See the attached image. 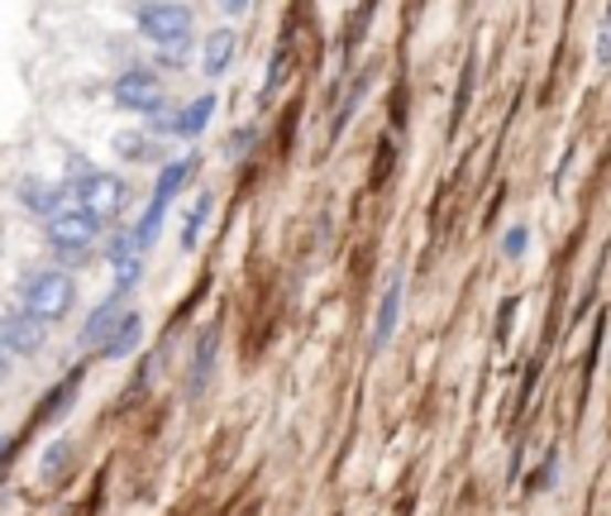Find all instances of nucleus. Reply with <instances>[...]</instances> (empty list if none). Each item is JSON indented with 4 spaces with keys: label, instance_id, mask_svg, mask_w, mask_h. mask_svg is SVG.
I'll list each match as a JSON object with an SVG mask.
<instances>
[{
    "label": "nucleus",
    "instance_id": "obj_1",
    "mask_svg": "<svg viewBox=\"0 0 611 516\" xmlns=\"http://www.w3.org/2000/svg\"><path fill=\"white\" fill-rule=\"evenodd\" d=\"M20 297H24V311H29V315H39V321L49 325V321H63V315L72 311L77 282H72L63 268H43V272H29Z\"/></svg>",
    "mask_w": 611,
    "mask_h": 516
},
{
    "label": "nucleus",
    "instance_id": "obj_2",
    "mask_svg": "<svg viewBox=\"0 0 611 516\" xmlns=\"http://www.w3.org/2000/svg\"><path fill=\"white\" fill-rule=\"evenodd\" d=\"M96 235H100V221L86 206H63L49 221V244L63 258H86V249L96 244Z\"/></svg>",
    "mask_w": 611,
    "mask_h": 516
},
{
    "label": "nucleus",
    "instance_id": "obj_3",
    "mask_svg": "<svg viewBox=\"0 0 611 516\" xmlns=\"http://www.w3.org/2000/svg\"><path fill=\"white\" fill-rule=\"evenodd\" d=\"M139 29L153 43H168V49H178V43L192 34V10L178 6V0H153V6L139 10Z\"/></svg>",
    "mask_w": 611,
    "mask_h": 516
},
{
    "label": "nucleus",
    "instance_id": "obj_4",
    "mask_svg": "<svg viewBox=\"0 0 611 516\" xmlns=\"http://www.w3.org/2000/svg\"><path fill=\"white\" fill-rule=\"evenodd\" d=\"M72 192H77V201L96 215V221L120 215V206H125V182L115 178V172H86V178L72 182Z\"/></svg>",
    "mask_w": 611,
    "mask_h": 516
},
{
    "label": "nucleus",
    "instance_id": "obj_5",
    "mask_svg": "<svg viewBox=\"0 0 611 516\" xmlns=\"http://www.w3.org/2000/svg\"><path fill=\"white\" fill-rule=\"evenodd\" d=\"M115 106L125 110H139V115H153L163 106V86H158L153 72H125V77H115Z\"/></svg>",
    "mask_w": 611,
    "mask_h": 516
},
{
    "label": "nucleus",
    "instance_id": "obj_6",
    "mask_svg": "<svg viewBox=\"0 0 611 516\" xmlns=\"http://www.w3.org/2000/svg\"><path fill=\"white\" fill-rule=\"evenodd\" d=\"M0 350L6 354H39L43 350V321L29 311H6L0 315Z\"/></svg>",
    "mask_w": 611,
    "mask_h": 516
},
{
    "label": "nucleus",
    "instance_id": "obj_7",
    "mask_svg": "<svg viewBox=\"0 0 611 516\" xmlns=\"http://www.w3.org/2000/svg\"><path fill=\"white\" fill-rule=\"evenodd\" d=\"M235 53H239V34H235V29H215V34L206 39V57H201L206 77H221V72L235 63Z\"/></svg>",
    "mask_w": 611,
    "mask_h": 516
},
{
    "label": "nucleus",
    "instance_id": "obj_8",
    "mask_svg": "<svg viewBox=\"0 0 611 516\" xmlns=\"http://www.w3.org/2000/svg\"><path fill=\"white\" fill-rule=\"evenodd\" d=\"M20 201H24V211H34V215H57V206H63V186H53V182H39V178H24L20 182Z\"/></svg>",
    "mask_w": 611,
    "mask_h": 516
},
{
    "label": "nucleus",
    "instance_id": "obj_9",
    "mask_svg": "<svg viewBox=\"0 0 611 516\" xmlns=\"http://www.w3.org/2000/svg\"><path fill=\"white\" fill-rule=\"evenodd\" d=\"M397 315H401V278H392V282H387V297H383V307H377V325H373V354H377V350H387L392 330H397Z\"/></svg>",
    "mask_w": 611,
    "mask_h": 516
},
{
    "label": "nucleus",
    "instance_id": "obj_10",
    "mask_svg": "<svg viewBox=\"0 0 611 516\" xmlns=\"http://www.w3.org/2000/svg\"><path fill=\"white\" fill-rule=\"evenodd\" d=\"M139 335H143V321H139L135 311H129L125 321H120V330H110V340L100 344V358H125L139 344Z\"/></svg>",
    "mask_w": 611,
    "mask_h": 516
},
{
    "label": "nucleus",
    "instance_id": "obj_11",
    "mask_svg": "<svg viewBox=\"0 0 611 516\" xmlns=\"http://www.w3.org/2000/svg\"><path fill=\"white\" fill-rule=\"evenodd\" d=\"M215 344H221V330H206L201 335V344H196V378H192V397H201L206 393V378H211V368H215Z\"/></svg>",
    "mask_w": 611,
    "mask_h": 516
},
{
    "label": "nucleus",
    "instance_id": "obj_12",
    "mask_svg": "<svg viewBox=\"0 0 611 516\" xmlns=\"http://www.w3.org/2000/svg\"><path fill=\"white\" fill-rule=\"evenodd\" d=\"M192 168H196V158H178V163H168V168H163V178H158L153 206H163V211H168L172 192H178V186H182V178H186V172H192Z\"/></svg>",
    "mask_w": 611,
    "mask_h": 516
},
{
    "label": "nucleus",
    "instance_id": "obj_13",
    "mask_svg": "<svg viewBox=\"0 0 611 516\" xmlns=\"http://www.w3.org/2000/svg\"><path fill=\"white\" fill-rule=\"evenodd\" d=\"M211 110H215V96H201L196 106H186L182 115H178V135H186V139H196L201 129H206V120H211Z\"/></svg>",
    "mask_w": 611,
    "mask_h": 516
},
{
    "label": "nucleus",
    "instance_id": "obj_14",
    "mask_svg": "<svg viewBox=\"0 0 611 516\" xmlns=\"http://www.w3.org/2000/svg\"><path fill=\"white\" fill-rule=\"evenodd\" d=\"M206 215H211V196H201V201H196V211L186 215V225H182V244H186V249H192V244H196L201 225H206Z\"/></svg>",
    "mask_w": 611,
    "mask_h": 516
},
{
    "label": "nucleus",
    "instance_id": "obj_15",
    "mask_svg": "<svg viewBox=\"0 0 611 516\" xmlns=\"http://www.w3.org/2000/svg\"><path fill=\"white\" fill-rule=\"evenodd\" d=\"M526 239H530V229H526V225H512V229L502 235V254H506V258H521V254H526Z\"/></svg>",
    "mask_w": 611,
    "mask_h": 516
},
{
    "label": "nucleus",
    "instance_id": "obj_16",
    "mask_svg": "<svg viewBox=\"0 0 611 516\" xmlns=\"http://www.w3.org/2000/svg\"><path fill=\"white\" fill-rule=\"evenodd\" d=\"M120 153H125V158H143V139L125 135V139H120Z\"/></svg>",
    "mask_w": 611,
    "mask_h": 516
},
{
    "label": "nucleus",
    "instance_id": "obj_17",
    "mask_svg": "<svg viewBox=\"0 0 611 516\" xmlns=\"http://www.w3.org/2000/svg\"><path fill=\"white\" fill-rule=\"evenodd\" d=\"M221 6H225V14H244V10H249V0H221Z\"/></svg>",
    "mask_w": 611,
    "mask_h": 516
},
{
    "label": "nucleus",
    "instance_id": "obj_18",
    "mask_svg": "<svg viewBox=\"0 0 611 516\" xmlns=\"http://www.w3.org/2000/svg\"><path fill=\"white\" fill-rule=\"evenodd\" d=\"M0 373H6V350H0Z\"/></svg>",
    "mask_w": 611,
    "mask_h": 516
}]
</instances>
